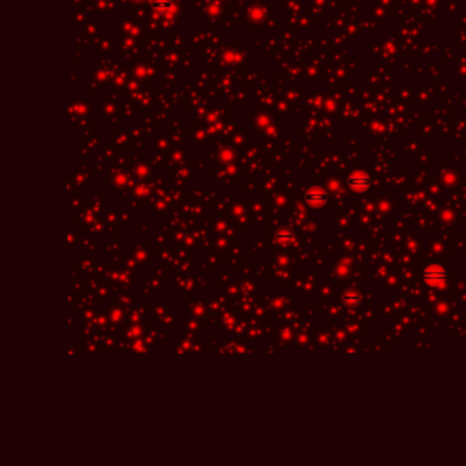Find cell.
Returning a JSON list of instances; mask_svg holds the SVG:
<instances>
[{
	"mask_svg": "<svg viewBox=\"0 0 466 466\" xmlns=\"http://www.w3.org/2000/svg\"><path fill=\"white\" fill-rule=\"evenodd\" d=\"M446 276H447V272L439 264H429L423 271V278H424L425 283H428L433 287H440L441 284L445 283Z\"/></svg>",
	"mask_w": 466,
	"mask_h": 466,
	"instance_id": "6da1fadb",
	"label": "cell"
},
{
	"mask_svg": "<svg viewBox=\"0 0 466 466\" xmlns=\"http://www.w3.org/2000/svg\"><path fill=\"white\" fill-rule=\"evenodd\" d=\"M305 200L308 203L310 207H323V205L327 204V201H328V194L323 190V189H312V190H309L306 194H305Z\"/></svg>",
	"mask_w": 466,
	"mask_h": 466,
	"instance_id": "3957f363",
	"label": "cell"
},
{
	"mask_svg": "<svg viewBox=\"0 0 466 466\" xmlns=\"http://www.w3.org/2000/svg\"><path fill=\"white\" fill-rule=\"evenodd\" d=\"M370 185H372V178L368 174L356 172L347 178V186L354 192H364L370 188Z\"/></svg>",
	"mask_w": 466,
	"mask_h": 466,
	"instance_id": "7a4b0ae2",
	"label": "cell"
},
{
	"mask_svg": "<svg viewBox=\"0 0 466 466\" xmlns=\"http://www.w3.org/2000/svg\"><path fill=\"white\" fill-rule=\"evenodd\" d=\"M342 301L346 305H358L361 302V297L354 290H347L342 294Z\"/></svg>",
	"mask_w": 466,
	"mask_h": 466,
	"instance_id": "277c9868",
	"label": "cell"
}]
</instances>
